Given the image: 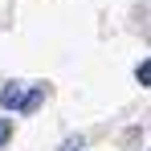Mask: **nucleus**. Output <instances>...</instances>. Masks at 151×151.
Wrapping results in <instances>:
<instances>
[{
	"instance_id": "2",
	"label": "nucleus",
	"mask_w": 151,
	"mask_h": 151,
	"mask_svg": "<svg viewBox=\"0 0 151 151\" xmlns=\"http://www.w3.org/2000/svg\"><path fill=\"white\" fill-rule=\"evenodd\" d=\"M41 98H45V86H37V90H29L25 102H21V114H33L37 106H41Z\"/></svg>"
},
{
	"instance_id": "3",
	"label": "nucleus",
	"mask_w": 151,
	"mask_h": 151,
	"mask_svg": "<svg viewBox=\"0 0 151 151\" xmlns=\"http://www.w3.org/2000/svg\"><path fill=\"white\" fill-rule=\"evenodd\" d=\"M135 78H139L143 86H151V61H139V65H135Z\"/></svg>"
},
{
	"instance_id": "5",
	"label": "nucleus",
	"mask_w": 151,
	"mask_h": 151,
	"mask_svg": "<svg viewBox=\"0 0 151 151\" xmlns=\"http://www.w3.org/2000/svg\"><path fill=\"white\" fill-rule=\"evenodd\" d=\"M65 151H82V139H78V143H65Z\"/></svg>"
},
{
	"instance_id": "4",
	"label": "nucleus",
	"mask_w": 151,
	"mask_h": 151,
	"mask_svg": "<svg viewBox=\"0 0 151 151\" xmlns=\"http://www.w3.org/2000/svg\"><path fill=\"white\" fill-rule=\"evenodd\" d=\"M8 135H12V119H0V143H8Z\"/></svg>"
},
{
	"instance_id": "1",
	"label": "nucleus",
	"mask_w": 151,
	"mask_h": 151,
	"mask_svg": "<svg viewBox=\"0 0 151 151\" xmlns=\"http://www.w3.org/2000/svg\"><path fill=\"white\" fill-rule=\"evenodd\" d=\"M0 102H4L8 110H21V102H25V86H21V82H8V86L0 90Z\"/></svg>"
}]
</instances>
